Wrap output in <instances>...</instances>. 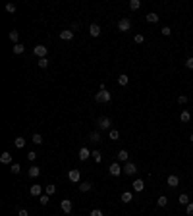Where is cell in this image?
<instances>
[{
    "instance_id": "cell-20",
    "label": "cell",
    "mask_w": 193,
    "mask_h": 216,
    "mask_svg": "<svg viewBox=\"0 0 193 216\" xmlns=\"http://www.w3.org/2000/svg\"><path fill=\"white\" fill-rule=\"evenodd\" d=\"M145 19L149 21V23H156V21H159V16H156L155 12H149L147 16H145Z\"/></svg>"
},
{
    "instance_id": "cell-41",
    "label": "cell",
    "mask_w": 193,
    "mask_h": 216,
    "mask_svg": "<svg viewBox=\"0 0 193 216\" xmlns=\"http://www.w3.org/2000/svg\"><path fill=\"white\" fill-rule=\"evenodd\" d=\"M143 41H145V37H143L141 33H137V35H135V42H137V45H141Z\"/></svg>"
},
{
    "instance_id": "cell-14",
    "label": "cell",
    "mask_w": 193,
    "mask_h": 216,
    "mask_svg": "<svg viewBox=\"0 0 193 216\" xmlns=\"http://www.w3.org/2000/svg\"><path fill=\"white\" fill-rule=\"evenodd\" d=\"M116 156H118V160H120V162H130V153H127V150H124V149L120 150Z\"/></svg>"
},
{
    "instance_id": "cell-35",
    "label": "cell",
    "mask_w": 193,
    "mask_h": 216,
    "mask_svg": "<svg viewBox=\"0 0 193 216\" xmlns=\"http://www.w3.org/2000/svg\"><path fill=\"white\" fill-rule=\"evenodd\" d=\"M39 201H41V205L45 206V205H48V201H50V195H41V199H39Z\"/></svg>"
},
{
    "instance_id": "cell-21",
    "label": "cell",
    "mask_w": 193,
    "mask_h": 216,
    "mask_svg": "<svg viewBox=\"0 0 193 216\" xmlns=\"http://www.w3.org/2000/svg\"><path fill=\"white\" fill-rule=\"evenodd\" d=\"M91 187H93V183H91V182H81V183H79V191L87 193V191H91Z\"/></svg>"
},
{
    "instance_id": "cell-32",
    "label": "cell",
    "mask_w": 193,
    "mask_h": 216,
    "mask_svg": "<svg viewBox=\"0 0 193 216\" xmlns=\"http://www.w3.org/2000/svg\"><path fill=\"white\" fill-rule=\"evenodd\" d=\"M93 158H95V162H101L103 160V154H101V150H93Z\"/></svg>"
},
{
    "instance_id": "cell-3",
    "label": "cell",
    "mask_w": 193,
    "mask_h": 216,
    "mask_svg": "<svg viewBox=\"0 0 193 216\" xmlns=\"http://www.w3.org/2000/svg\"><path fill=\"white\" fill-rule=\"evenodd\" d=\"M97 124H99V129H108V131H110V126H112L110 118L103 116V118H99V120H97Z\"/></svg>"
},
{
    "instance_id": "cell-15",
    "label": "cell",
    "mask_w": 193,
    "mask_h": 216,
    "mask_svg": "<svg viewBox=\"0 0 193 216\" xmlns=\"http://www.w3.org/2000/svg\"><path fill=\"white\" fill-rule=\"evenodd\" d=\"M131 185H133L135 193H139V191H143V189H145V182H143V179H135V182H133Z\"/></svg>"
},
{
    "instance_id": "cell-23",
    "label": "cell",
    "mask_w": 193,
    "mask_h": 216,
    "mask_svg": "<svg viewBox=\"0 0 193 216\" xmlns=\"http://www.w3.org/2000/svg\"><path fill=\"white\" fill-rule=\"evenodd\" d=\"M118 83H120V87H126V85L130 83V77H127L126 74H122V75L118 77Z\"/></svg>"
},
{
    "instance_id": "cell-46",
    "label": "cell",
    "mask_w": 193,
    "mask_h": 216,
    "mask_svg": "<svg viewBox=\"0 0 193 216\" xmlns=\"http://www.w3.org/2000/svg\"><path fill=\"white\" fill-rule=\"evenodd\" d=\"M189 141H191V143H193V133H191V135H189Z\"/></svg>"
},
{
    "instance_id": "cell-16",
    "label": "cell",
    "mask_w": 193,
    "mask_h": 216,
    "mask_svg": "<svg viewBox=\"0 0 193 216\" xmlns=\"http://www.w3.org/2000/svg\"><path fill=\"white\" fill-rule=\"evenodd\" d=\"M89 141L95 143V145H99V143H101V131H93V133L89 135Z\"/></svg>"
},
{
    "instance_id": "cell-4",
    "label": "cell",
    "mask_w": 193,
    "mask_h": 216,
    "mask_svg": "<svg viewBox=\"0 0 193 216\" xmlns=\"http://www.w3.org/2000/svg\"><path fill=\"white\" fill-rule=\"evenodd\" d=\"M33 52H35V56H39V58H46L48 48H46V46H42V45H37V46L33 48Z\"/></svg>"
},
{
    "instance_id": "cell-28",
    "label": "cell",
    "mask_w": 193,
    "mask_h": 216,
    "mask_svg": "<svg viewBox=\"0 0 193 216\" xmlns=\"http://www.w3.org/2000/svg\"><path fill=\"white\" fill-rule=\"evenodd\" d=\"M180 120H182V122H189V120H191V114H189L187 110H182V114H180Z\"/></svg>"
},
{
    "instance_id": "cell-11",
    "label": "cell",
    "mask_w": 193,
    "mask_h": 216,
    "mask_svg": "<svg viewBox=\"0 0 193 216\" xmlns=\"http://www.w3.org/2000/svg\"><path fill=\"white\" fill-rule=\"evenodd\" d=\"M166 183H168V187H170V189H174V187H178V185H180V178H178V176H168Z\"/></svg>"
},
{
    "instance_id": "cell-10",
    "label": "cell",
    "mask_w": 193,
    "mask_h": 216,
    "mask_svg": "<svg viewBox=\"0 0 193 216\" xmlns=\"http://www.w3.org/2000/svg\"><path fill=\"white\" fill-rule=\"evenodd\" d=\"M74 29H64V31H60V39L62 41H71V39H74Z\"/></svg>"
},
{
    "instance_id": "cell-13",
    "label": "cell",
    "mask_w": 193,
    "mask_h": 216,
    "mask_svg": "<svg viewBox=\"0 0 193 216\" xmlns=\"http://www.w3.org/2000/svg\"><path fill=\"white\" fill-rule=\"evenodd\" d=\"M29 193H31L33 197H39L41 193H42V185H37V183L31 185V187H29Z\"/></svg>"
},
{
    "instance_id": "cell-33",
    "label": "cell",
    "mask_w": 193,
    "mask_h": 216,
    "mask_svg": "<svg viewBox=\"0 0 193 216\" xmlns=\"http://www.w3.org/2000/svg\"><path fill=\"white\" fill-rule=\"evenodd\" d=\"M37 66H39V68H42V70H45V68L48 66V58H39V62H37Z\"/></svg>"
},
{
    "instance_id": "cell-34",
    "label": "cell",
    "mask_w": 193,
    "mask_h": 216,
    "mask_svg": "<svg viewBox=\"0 0 193 216\" xmlns=\"http://www.w3.org/2000/svg\"><path fill=\"white\" fill-rule=\"evenodd\" d=\"M45 191H46V195H52V193H56V185H52V183H50V185H46V187H45Z\"/></svg>"
},
{
    "instance_id": "cell-19",
    "label": "cell",
    "mask_w": 193,
    "mask_h": 216,
    "mask_svg": "<svg viewBox=\"0 0 193 216\" xmlns=\"http://www.w3.org/2000/svg\"><path fill=\"white\" fill-rule=\"evenodd\" d=\"M27 174H29V178H39V174H41V168H39V166H31Z\"/></svg>"
},
{
    "instance_id": "cell-29",
    "label": "cell",
    "mask_w": 193,
    "mask_h": 216,
    "mask_svg": "<svg viewBox=\"0 0 193 216\" xmlns=\"http://www.w3.org/2000/svg\"><path fill=\"white\" fill-rule=\"evenodd\" d=\"M108 137H110L112 141H116V139L120 137V131H118V129H110V131H108Z\"/></svg>"
},
{
    "instance_id": "cell-43",
    "label": "cell",
    "mask_w": 193,
    "mask_h": 216,
    "mask_svg": "<svg viewBox=\"0 0 193 216\" xmlns=\"http://www.w3.org/2000/svg\"><path fill=\"white\" fill-rule=\"evenodd\" d=\"M6 12L14 14V12H16V6H14V4H6Z\"/></svg>"
},
{
    "instance_id": "cell-25",
    "label": "cell",
    "mask_w": 193,
    "mask_h": 216,
    "mask_svg": "<svg viewBox=\"0 0 193 216\" xmlns=\"http://www.w3.org/2000/svg\"><path fill=\"white\" fill-rule=\"evenodd\" d=\"M23 50H25V46L21 45V42H18V45H14V54H23Z\"/></svg>"
},
{
    "instance_id": "cell-45",
    "label": "cell",
    "mask_w": 193,
    "mask_h": 216,
    "mask_svg": "<svg viewBox=\"0 0 193 216\" xmlns=\"http://www.w3.org/2000/svg\"><path fill=\"white\" fill-rule=\"evenodd\" d=\"M18 216H29V212H27V210H25V208H21V210L18 212Z\"/></svg>"
},
{
    "instance_id": "cell-31",
    "label": "cell",
    "mask_w": 193,
    "mask_h": 216,
    "mask_svg": "<svg viewBox=\"0 0 193 216\" xmlns=\"http://www.w3.org/2000/svg\"><path fill=\"white\" fill-rule=\"evenodd\" d=\"M156 205H159V206H166V205H168V199L162 195V197H159V199H156Z\"/></svg>"
},
{
    "instance_id": "cell-37",
    "label": "cell",
    "mask_w": 193,
    "mask_h": 216,
    "mask_svg": "<svg viewBox=\"0 0 193 216\" xmlns=\"http://www.w3.org/2000/svg\"><path fill=\"white\" fill-rule=\"evenodd\" d=\"M185 214H187V216H193V203H189L187 206H185Z\"/></svg>"
},
{
    "instance_id": "cell-7",
    "label": "cell",
    "mask_w": 193,
    "mask_h": 216,
    "mask_svg": "<svg viewBox=\"0 0 193 216\" xmlns=\"http://www.w3.org/2000/svg\"><path fill=\"white\" fill-rule=\"evenodd\" d=\"M68 178H70V182L77 183V182L81 179V172H79V170H70V172H68Z\"/></svg>"
},
{
    "instance_id": "cell-5",
    "label": "cell",
    "mask_w": 193,
    "mask_h": 216,
    "mask_svg": "<svg viewBox=\"0 0 193 216\" xmlns=\"http://www.w3.org/2000/svg\"><path fill=\"white\" fill-rule=\"evenodd\" d=\"M60 208L64 210V214H70V212H71V208H74V203H71L70 199H64L62 203H60Z\"/></svg>"
},
{
    "instance_id": "cell-18",
    "label": "cell",
    "mask_w": 193,
    "mask_h": 216,
    "mask_svg": "<svg viewBox=\"0 0 193 216\" xmlns=\"http://www.w3.org/2000/svg\"><path fill=\"white\" fill-rule=\"evenodd\" d=\"M120 199H122V203H131V201H133V193H130V191H126V193H122V197H120Z\"/></svg>"
},
{
    "instance_id": "cell-9",
    "label": "cell",
    "mask_w": 193,
    "mask_h": 216,
    "mask_svg": "<svg viewBox=\"0 0 193 216\" xmlns=\"http://www.w3.org/2000/svg\"><path fill=\"white\" fill-rule=\"evenodd\" d=\"M91 153H93V150H89L87 147H81V149H79V154H77V156H79V160H83V162H85L89 156H93Z\"/></svg>"
},
{
    "instance_id": "cell-39",
    "label": "cell",
    "mask_w": 193,
    "mask_h": 216,
    "mask_svg": "<svg viewBox=\"0 0 193 216\" xmlns=\"http://www.w3.org/2000/svg\"><path fill=\"white\" fill-rule=\"evenodd\" d=\"M187 97H185V95H180V97H178V102H180V104H187Z\"/></svg>"
},
{
    "instance_id": "cell-42",
    "label": "cell",
    "mask_w": 193,
    "mask_h": 216,
    "mask_svg": "<svg viewBox=\"0 0 193 216\" xmlns=\"http://www.w3.org/2000/svg\"><path fill=\"white\" fill-rule=\"evenodd\" d=\"M185 68L193 70V56H191V58H187V60H185Z\"/></svg>"
},
{
    "instance_id": "cell-22",
    "label": "cell",
    "mask_w": 193,
    "mask_h": 216,
    "mask_svg": "<svg viewBox=\"0 0 193 216\" xmlns=\"http://www.w3.org/2000/svg\"><path fill=\"white\" fill-rule=\"evenodd\" d=\"M178 201H180V205L187 206V205H189V195H187V193H182V195L178 197Z\"/></svg>"
},
{
    "instance_id": "cell-36",
    "label": "cell",
    "mask_w": 193,
    "mask_h": 216,
    "mask_svg": "<svg viewBox=\"0 0 193 216\" xmlns=\"http://www.w3.org/2000/svg\"><path fill=\"white\" fill-rule=\"evenodd\" d=\"M160 33L164 35V37H168V35H170V33H172V29H170V27H166V25H164V27H162V29H160Z\"/></svg>"
},
{
    "instance_id": "cell-1",
    "label": "cell",
    "mask_w": 193,
    "mask_h": 216,
    "mask_svg": "<svg viewBox=\"0 0 193 216\" xmlns=\"http://www.w3.org/2000/svg\"><path fill=\"white\" fill-rule=\"evenodd\" d=\"M110 98H112V95H110L106 89H104V91H99L97 95H95V100H97V102H110Z\"/></svg>"
},
{
    "instance_id": "cell-2",
    "label": "cell",
    "mask_w": 193,
    "mask_h": 216,
    "mask_svg": "<svg viewBox=\"0 0 193 216\" xmlns=\"http://www.w3.org/2000/svg\"><path fill=\"white\" fill-rule=\"evenodd\" d=\"M118 29H120V31H122V33H126V31H130V29H131V21H130V19H127V18H122V19H120V21H118Z\"/></svg>"
},
{
    "instance_id": "cell-38",
    "label": "cell",
    "mask_w": 193,
    "mask_h": 216,
    "mask_svg": "<svg viewBox=\"0 0 193 216\" xmlns=\"http://www.w3.org/2000/svg\"><path fill=\"white\" fill-rule=\"evenodd\" d=\"M12 174H19V170H21V166H19V164H12Z\"/></svg>"
},
{
    "instance_id": "cell-12",
    "label": "cell",
    "mask_w": 193,
    "mask_h": 216,
    "mask_svg": "<svg viewBox=\"0 0 193 216\" xmlns=\"http://www.w3.org/2000/svg\"><path fill=\"white\" fill-rule=\"evenodd\" d=\"M89 33H91V37H99V35H101V25L91 23L89 25Z\"/></svg>"
},
{
    "instance_id": "cell-17",
    "label": "cell",
    "mask_w": 193,
    "mask_h": 216,
    "mask_svg": "<svg viewBox=\"0 0 193 216\" xmlns=\"http://www.w3.org/2000/svg\"><path fill=\"white\" fill-rule=\"evenodd\" d=\"M0 162H2V164H10V162H12V154L8 153V150L0 154Z\"/></svg>"
},
{
    "instance_id": "cell-24",
    "label": "cell",
    "mask_w": 193,
    "mask_h": 216,
    "mask_svg": "<svg viewBox=\"0 0 193 216\" xmlns=\"http://www.w3.org/2000/svg\"><path fill=\"white\" fill-rule=\"evenodd\" d=\"M14 145H16V149H23L25 147V137H16Z\"/></svg>"
},
{
    "instance_id": "cell-26",
    "label": "cell",
    "mask_w": 193,
    "mask_h": 216,
    "mask_svg": "<svg viewBox=\"0 0 193 216\" xmlns=\"http://www.w3.org/2000/svg\"><path fill=\"white\" fill-rule=\"evenodd\" d=\"M8 37H10V41L14 42V45H18V39H19V33H18V31H10Z\"/></svg>"
},
{
    "instance_id": "cell-6",
    "label": "cell",
    "mask_w": 193,
    "mask_h": 216,
    "mask_svg": "<svg viewBox=\"0 0 193 216\" xmlns=\"http://www.w3.org/2000/svg\"><path fill=\"white\" fill-rule=\"evenodd\" d=\"M108 172H110L112 176H120V172H124V168L120 166V162H112L110 168H108Z\"/></svg>"
},
{
    "instance_id": "cell-8",
    "label": "cell",
    "mask_w": 193,
    "mask_h": 216,
    "mask_svg": "<svg viewBox=\"0 0 193 216\" xmlns=\"http://www.w3.org/2000/svg\"><path fill=\"white\" fill-rule=\"evenodd\" d=\"M135 172H137V166H135L133 162H126V166H124V174H127V176H133Z\"/></svg>"
},
{
    "instance_id": "cell-27",
    "label": "cell",
    "mask_w": 193,
    "mask_h": 216,
    "mask_svg": "<svg viewBox=\"0 0 193 216\" xmlns=\"http://www.w3.org/2000/svg\"><path fill=\"white\" fill-rule=\"evenodd\" d=\"M31 141L35 143V145H42V135L41 133H35L33 137H31Z\"/></svg>"
},
{
    "instance_id": "cell-40",
    "label": "cell",
    "mask_w": 193,
    "mask_h": 216,
    "mask_svg": "<svg viewBox=\"0 0 193 216\" xmlns=\"http://www.w3.org/2000/svg\"><path fill=\"white\" fill-rule=\"evenodd\" d=\"M89 216H104V214H103L101 208H95V210H91V214H89Z\"/></svg>"
},
{
    "instance_id": "cell-44",
    "label": "cell",
    "mask_w": 193,
    "mask_h": 216,
    "mask_svg": "<svg viewBox=\"0 0 193 216\" xmlns=\"http://www.w3.org/2000/svg\"><path fill=\"white\" fill-rule=\"evenodd\" d=\"M27 158H29V160H35V158H37V153H33V150H31V153L27 154Z\"/></svg>"
},
{
    "instance_id": "cell-30",
    "label": "cell",
    "mask_w": 193,
    "mask_h": 216,
    "mask_svg": "<svg viewBox=\"0 0 193 216\" xmlns=\"http://www.w3.org/2000/svg\"><path fill=\"white\" fill-rule=\"evenodd\" d=\"M130 8L131 10H139L141 8V2H139V0H130Z\"/></svg>"
}]
</instances>
